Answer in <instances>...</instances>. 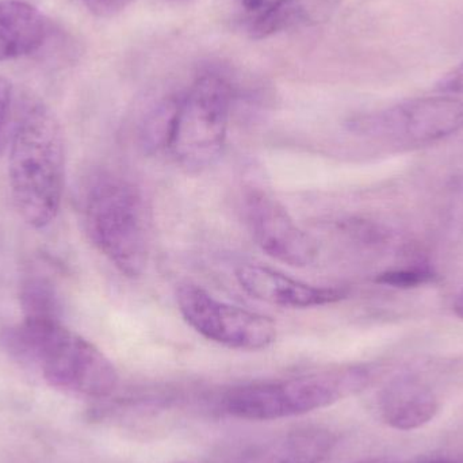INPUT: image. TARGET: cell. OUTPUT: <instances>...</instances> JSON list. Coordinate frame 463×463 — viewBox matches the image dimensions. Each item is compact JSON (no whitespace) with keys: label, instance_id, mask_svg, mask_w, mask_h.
<instances>
[{"label":"cell","instance_id":"cell-12","mask_svg":"<svg viewBox=\"0 0 463 463\" xmlns=\"http://www.w3.org/2000/svg\"><path fill=\"white\" fill-rule=\"evenodd\" d=\"M51 34V22L34 5L0 0V62L37 53Z\"/></svg>","mask_w":463,"mask_h":463},{"label":"cell","instance_id":"cell-18","mask_svg":"<svg viewBox=\"0 0 463 463\" xmlns=\"http://www.w3.org/2000/svg\"><path fill=\"white\" fill-rule=\"evenodd\" d=\"M130 0H83L86 7L99 18H111L121 13Z\"/></svg>","mask_w":463,"mask_h":463},{"label":"cell","instance_id":"cell-1","mask_svg":"<svg viewBox=\"0 0 463 463\" xmlns=\"http://www.w3.org/2000/svg\"><path fill=\"white\" fill-rule=\"evenodd\" d=\"M8 184L19 216L34 230L56 220L65 184V143L56 114L43 102L24 106L14 128Z\"/></svg>","mask_w":463,"mask_h":463},{"label":"cell","instance_id":"cell-8","mask_svg":"<svg viewBox=\"0 0 463 463\" xmlns=\"http://www.w3.org/2000/svg\"><path fill=\"white\" fill-rule=\"evenodd\" d=\"M245 217L256 245L269 258L293 267H307L318 255L317 244L294 222L274 197L253 190L245 198Z\"/></svg>","mask_w":463,"mask_h":463},{"label":"cell","instance_id":"cell-4","mask_svg":"<svg viewBox=\"0 0 463 463\" xmlns=\"http://www.w3.org/2000/svg\"><path fill=\"white\" fill-rule=\"evenodd\" d=\"M80 212L97 250L125 277H140L148 263V233L137 190L111 174L92 176L81 194Z\"/></svg>","mask_w":463,"mask_h":463},{"label":"cell","instance_id":"cell-15","mask_svg":"<svg viewBox=\"0 0 463 463\" xmlns=\"http://www.w3.org/2000/svg\"><path fill=\"white\" fill-rule=\"evenodd\" d=\"M437 280V274L426 266L407 267V269H389L381 272L375 282L397 288H412L429 285Z\"/></svg>","mask_w":463,"mask_h":463},{"label":"cell","instance_id":"cell-22","mask_svg":"<svg viewBox=\"0 0 463 463\" xmlns=\"http://www.w3.org/2000/svg\"><path fill=\"white\" fill-rule=\"evenodd\" d=\"M356 463H394L388 458H372V459H364V461L356 462Z\"/></svg>","mask_w":463,"mask_h":463},{"label":"cell","instance_id":"cell-3","mask_svg":"<svg viewBox=\"0 0 463 463\" xmlns=\"http://www.w3.org/2000/svg\"><path fill=\"white\" fill-rule=\"evenodd\" d=\"M370 383L369 367H334L298 377L239 386L225 394L222 408L227 415L241 420H280L331 407L361 393Z\"/></svg>","mask_w":463,"mask_h":463},{"label":"cell","instance_id":"cell-21","mask_svg":"<svg viewBox=\"0 0 463 463\" xmlns=\"http://www.w3.org/2000/svg\"><path fill=\"white\" fill-rule=\"evenodd\" d=\"M408 463H459V462L453 461V459H448V458H424V459H416V461L408 462Z\"/></svg>","mask_w":463,"mask_h":463},{"label":"cell","instance_id":"cell-6","mask_svg":"<svg viewBox=\"0 0 463 463\" xmlns=\"http://www.w3.org/2000/svg\"><path fill=\"white\" fill-rule=\"evenodd\" d=\"M350 129L383 143H435L463 129V102L453 97H426L354 117Z\"/></svg>","mask_w":463,"mask_h":463},{"label":"cell","instance_id":"cell-11","mask_svg":"<svg viewBox=\"0 0 463 463\" xmlns=\"http://www.w3.org/2000/svg\"><path fill=\"white\" fill-rule=\"evenodd\" d=\"M440 410L439 399L423 381L399 377L378 394L381 420L397 431H415L431 423Z\"/></svg>","mask_w":463,"mask_h":463},{"label":"cell","instance_id":"cell-17","mask_svg":"<svg viewBox=\"0 0 463 463\" xmlns=\"http://www.w3.org/2000/svg\"><path fill=\"white\" fill-rule=\"evenodd\" d=\"M15 110V90L8 79L0 76V148L7 137Z\"/></svg>","mask_w":463,"mask_h":463},{"label":"cell","instance_id":"cell-20","mask_svg":"<svg viewBox=\"0 0 463 463\" xmlns=\"http://www.w3.org/2000/svg\"><path fill=\"white\" fill-rule=\"evenodd\" d=\"M454 312L463 320V290L457 296L456 301H454Z\"/></svg>","mask_w":463,"mask_h":463},{"label":"cell","instance_id":"cell-9","mask_svg":"<svg viewBox=\"0 0 463 463\" xmlns=\"http://www.w3.org/2000/svg\"><path fill=\"white\" fill-rule=\"evenodd\" d=\"M335 443L328 430L305 427L236 446L213 463H323Z\"/></svg>","mask_w":463,"mask_h":463},{"label":"cell","instance_id":"cell-16","mask_svg":"<svg viewBox=\"0 0 463 463\" xmlns=\"http://www.w3.org/2000/svg\"><path fill=\"white\" fill-rule=\"evenodd\" d=\"M285 0H232L248 34H252Z\"/></svg>","mask_w":463,"mask_h":463},{"label":"cell","instance_id":"cell-5","mask_svg":"<svg viewBox=\"0 0 463 463\" xmlns=\"http://www.w3.org/2000/svg\"><path fill=\"white\" fill-rule=\"evenodd\" d=\"M232 90L219 75H203L178 99L167 149L187 171H203L222 156L230 127Z\"/></svg>","mask_w":463,"mask_h":463},{"label":"cell","instance_id":"cell-7","mask_svg":"<svg viewBox=\"0 0 463 463\" xmlns=\"http://www.w3.org/2000/svg\"><path fill=\"white\" fill-rule=\"evenodd\" d=\"M176 301L186 323L217 345L258 351L269 347L277 339V326L271 318L219 301L200 286H181Z\"/></svg>","mask_w":463,"mask_h":463},{"label":"cell","instance_id":"cell-13","mask_svg":"<svg viewBox=\"0 0 463 463\" xmlns=\"http://www.w3.org/2000/svg\"><path fill=\"white\" fill-rule=\"evenodd\" d=\"M336 5L337 0H285L282 5L250 34V37L261 40L291 27L326 21L334 13Z\"/></svg>","mask_w":463,"mask_h":463},{"label":"cell","instance_id":"cell-14","mask_svg":"<svg viewBox=\"0 0 463 463\" xmlns=\"http://www.w3.org/2000/svg\"><path fill=\"white\" fill-rule=\"evenodd\" d=\"M19 302H21L24 318L32 320H60L61 302L59 291L49 278L43 275H32L22 282L19 288Z\"/></svg>","mask_w":463,"mask_h":463},{"label":"cell","instance_id":"cell-2","mask_svg":"<svg viewBox=\"0 0 463 463\" xmlns=\"http://www.w3.org/2000/svg\"><path fill=\"white\" fill-rule=\"evenodd\" d=\"M5 343L14 355L37 367L53 388L92 399L116 391L118 374L110 359L61 321L24 318L5 332Z\"/></svg>","mask_w":463,"mask_h":463},{"label":"cell","instance_id":"cell-10","mask_svg":"<svg viewBox=\"0 0 463 463\" xmlns=\"http://www.w3.org/2000/svg\"><path fill=\"white\" fill-rule=\"evenodd\" d=\"M236 278L242 290L252 298L294 309L334 304L348 294L345 288H318L258 264L240 266Z\"/></svg>","mask_w":463,"mask_h":463},{"label":"cell","instance_id":"cell-19","mask_svg":"<svg viewBox=\"0 0 463 463\" xmlns=\"http://www.w3.org/2000/svg\"><path fill=\"white\" fill-rule=\"evenodd\" d=\"M435 89L443 94H463V61L443 75Z\"/></svg>","mask_w":463,"mask_h":463},{"label":"cell","instance_id":"cell-23","mask_svg":"<svg viewBox=\"0 0 463 463\" xmlns=\"http://www.w3.org/2000/svg\"><path fill=\"white\" fill-rule=\"evenodd\" d=\"M178 463H192V462H178Z\"/></svg>","mask_w":463,"mask_h":463}]
</instances>
